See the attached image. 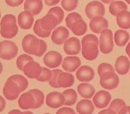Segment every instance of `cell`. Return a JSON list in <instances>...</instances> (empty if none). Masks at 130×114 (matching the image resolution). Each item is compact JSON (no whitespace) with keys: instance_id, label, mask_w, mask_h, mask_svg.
Wrapping results in <instances>:
<instances>
[{"instance_id":"obj_51","label":"cell","mask_w":130,"mask_h":114,"mask_svg":"<svg viewBox=\"0 0 130 114\" xmlns=\"http://www.w3.org/2000/svg\"><path fill=\"white\" fill-rule=\"evenodd\" d=\"M125 1H126V2L127 3V4H129V5H130V0H125Z\"/></svg>"},{"instance_id":"obj_12","label":"cell","mask_w":130,"mask_h":114,"mask_svg":"<svg viewBox=\"0 0 130 114\" xmlns=\"http://www.w3.org/2000/svg\"><path fill=\"white\" fill-rule=\"evenodd\" d=\"M62 56L56 51H49L44 56V63L49 68H57L62 62Z\"/></svg>"},{"instance_id":"obj_45","label":"cell","mask_w":130,"mask_h":114,"mask_svg":"<svg viewBox=\"0 0 130 114\" xmlns=\"http://www.w3.org/2000/svg\"><path fill=\"white\" fill-rule=\"evenodd\" d=\"M98 114H117L115 111H113L112 110H110V109H105V110H101V111L99 112Z\"/></svg>"},{"instance_id":"obj_33","label":"cell","mask_w":130,"mask_h":114,"mask_svg":"<svg viewBox=\"0 0 130 114\" xmlns=\"http://www.w3.org/2000/svg\"><path fill=\"white\" fill-rule=\"evenodd\" d=\"M33 58L31 57L30 55H29L28 54H21L19 56L18 58H17V61H16V65H17V68H18L20 71H23V68L26 64L28 63L29 62L32 61Z\"/></svg>"},{"instance_id":"obj_54","label":"cell","mask_w":130,"mask_h":114,"mask_svg":"<svg viewBox=\"0 0 130 114\" xmlns=\"http://www.w3.org/2000/svg\"><path fill=\"white\" fill-rule=\"evenodd\" d=\"M45 114H50V113H45Z\"/></svg>"},{"instance_id":"obj_31","label":"cell","mask_w":130,"mask_h":114,"mask_svg":"<svg viewBox=\"0 0 130 114\" xmlns=\"http://www.w3.org/2000/svg\"><path fill=\"white\" fill-rule=\"evenodd\" d=\"M8 79L13 81L15 84H17L19 87L21 88L22 92H24V91L27 89V87H29V82H28V79L25 78L24 76H22V75H13V76L9 77Z\"/></svg>"},{"instance_id":"obj_16","label":"cell","mask_w":130,"mask_h":114,"mask_svg":"<svg viewBox=\"0 0 130 114\" xmlns=\"http://www.w3.org/2000/svg\"><path fill=\"white\" fill-rule=\"evenodd\" d=\"M90 29L95 34H101L102 31L109 28V22L103 16H95L91 19L89 23Z\"/></svg>"},{"instance_id":"obj_47","label":"cell","mask_w":130,"mask_h":114,"mask_svg":"<svg viewBox=\"0 0 130 114\" xmlns=\"http://www.w3.org/2000/svg\"><path fill=\"white\" fill-rule=\"evenodd\" d=\"M126 53L127 54L128 57H129L130 59V42L127 44V45H126Z\"/></svg>"},{"instance_id":"obj_9","label":"cell","mask_w":130,"mask_h":114,"mask_svg":"<svg viewBox=\"0 0 130 114\" xmlns=\"http://www.w3.org/2000/svg\"><path fill=\"white\" fill-rule=\"evenodd\" d=\"M3 93H4V95L6 99L10 100V101H13L19 97L20 94L22 93V90L17 86V84H15L13 81L7 78L4 86V88H3Z\"/></svg>"},{"instance_id":"obj_6","label":"cell","mask_w":130,"mask_h":114,"mask_svg":"<svg viewBox=\"0 0 130 114\" xmlns=\"http://www.w3.org/2000/svg\"><path fill=\"white\" fill-rule=\"evenodd\" d=\"M18 54V46L10 40L0 42V58L3 60H12Z\"/></svg>"},{"instance_id":"obj_23","label":"cell","mask_w":130,"mask_h":114,"mask_svg":"<svg viewBox=\"0 0 130 114\" xmlns=\"http://www.w3.org/2000/svg\"><path fill=\"white\" fill-rule=\"evenodd\" d=\"M42 9H43L42 0H25L24 2V10L30 12L33 15L39 14Z\"/></svg>"},{"instance_id":"obj_49","label":"cell","mask_w":130,"mask_h":114,"mask_svg":"<svg viewBox=\"0 0 130 114\" xmlns=\"http://www.w3.org/2000/svg\"><path fill=\"white\" fill-rule=\"evenodd\" d=\"M2 71H3V64H2V62H0V74L2 73Z\"/></svg>"},{"instance_id":"obj_8","label":"cell","mask_w":130,"mask_h":114,"mask_svg":"<svg viewBox=\"0 0 130 114\" xmlns=\"http://www.w3.org/2000/svg\"><path fill=\"white\" fill-rule=\"evenodd\" d=\"M85 12L87 16L91 20L95 16H103L105 13V8L103 3L100 1H92L87 5Z\"/></svg>"},{"instance_id":"obj_40","label":"cell","mask_w":130,"mask_h":114,"mask_svg":"<svg viewBox=\"0 0 130 114\" xmlns=\"http://www.w3.org/2000/svg\"><path fill=\"white\" fill-rule=\"evenodd\" d=\"M6 3V5L11 7H16V6H19L23 3L24 0H5Z\"/></svg>"},{"instance_id":"obj_24","label":"cell","mask_w":130,"mask_h":114,"mask_svg":"<svg viewBox=\"0 0 130 114\" xmlns=\"http://www.w3.org/2000/svg\"><path fill=\"white\" fill-rule=\"evenodd\" d=\"M94 110V104L92 101L85 99L79 101L77 104V111L78 114H92Z\"/></svg>"},{"instance_id":"obj_25","label":"cell","mask_w":130,"mask_h":114,"mask_svg":"<svg viewBox=\"0 0 130 114\" xmlns=\"http://www.w3.org/2000/svg\"><path fill=\"white\" fill-rule=\"evenodd\" d=\"M116 22L120 29H130V12H128L127 10L121 11L116 16Z\"/></svg>"},{"instance_id":"obj_17","label":"cell","mask_w":130,"mask_h":114,"mask_svg":"<svg viewBox=\"0 0 130 114\" xmlns=\"http://www.w3.org/2000/svg\"><path fill=\"white\" fill-rule=\"evenodd\" d=\"M42 71V67L38 62L35 61H30L23 68V73L25 76H27L29 78H35L38 79V77L40 76V73Z\"/></svg>"},{"instance_id":"obj_3","label":"cell","mask_w":130,"mask_h":114,"mask_svg":"<svg viewBox=\"0 0 130 114\" xmlns=\"http://www.w3.org/2000/svg\"><path fill=\"white\" fill-rule=\"evenodd\" d=\"M99 39L93 34H87L82 38V55L87 61H94L99 54Z\"/></svg>"},{"instance_id":"obj_14","label":"cell","mask_w":130,"mask_h":114,"mask_svg":"<svg viewBox=\"0 0 130 114\" xmlns=\"http://www.w3.org/2000/svg\"><path fill=\"white\" fill-rule=\"evenodd\" d=\"M80 64H81V61H80L79 57L76 55L67 56L63 59L62 62H61L62 69L65 71H68V72L71 73L73 72V71H76L80 67Z\"/></svg>"},{"instance_id":"obj_53","label":"cell","mask_w":130,"mask_h":114,"mask_svg":"<svg viewBox=\"0 0 130 114\" xmlns=\"http://www.w3.org/2000/svg\"><path fill=\"white\" fill-rule=\"evenodd\" d=\"M0 18H1V12H0Z\"/></svg>"},{"instance_id":"obj_44","label":"cell","mask_w":130,"mask_h":114,"mask_svg":"<svg viewBox=\"0 0 130 114\" xmlns=\"http://www.w3.org/2000/svg\"><path fill=\"white\" fill-rule=\"evenodd\" d=\"M118 114H130V106L123 107Z\"/></svg>"},{"instance_id":"obj_19","label":"cell","mask_w":130,"mask_h":114,"mask_svg":"<svg viewBox=\"0 0 130 114\" xmlns=\"http://www.w3.org/2000/svg\"><path fill=\"white\" fill-rule=\"evenodd\" d=\"M76 77L81 82H89L94 78V71L90 66H80L76 71Z\"/></svg>"},{"instance_id":"obj_21","label":"cell","mask_w":130,"mask_h":114,"mask_svg":"<svg viewBox=\"0 0 130 114\" xmlns=\"http://www.w3.org/2000/svg\"><path fill=\"white\" fill-rule=\"evenodd\" d=\"M119 78L115 72L109 75V76L100 78V85L103 88L107 89V90L115 89L119 86Z\"/></svg>"},{"instance_id":"obj_32","label":"cell","mask_w":130,"mask_h":114,"mask_svg":"<svg viewBox=\"0 0 130 114\" xmlns=\"http://www.w3.org/2000/svg\"><path fill=\"white\" fill-rule=\"evenodd\" d=\"M114 69L112 67V65L106 62H103V63L100 64L99 67H98V74H99L100 78H103V77L109 76V75L114 73Z\"/></svg>"},{"instance_id":"obj_29","label":"cell","mask_w":130,"mask_h":114,"mask_svg":"<svg viewBox=\"0 0 130 114\" xmlns=\"http://www.w3.org/2000/svg\"><path fill=\"white\" fill-rule=\"evenodd\" d=\"M62 94L64 96V105L66 106H72L78 100V94L74 89H66L63 91Z\"/></svg>"},{"instance_id":"obj_15","label":"cell","mask_w":130,"mask_h":114,"mask_svg":"<svg viewBox=\"0 0 130 114\" xmlns=\"http://www.w3.org/2000/svg\"><path fill=\"white\" fill-rule=\"evenodd\" d=\"M45 103L47 106L53 109H57L64 104V96L62 93L51 92L45 98Z\"/></svg>"},{"instance_id":"obj_27","label":"cell","mask_w":130,"mask_h":114,"mask_svg":"<svg viewBox=\"0 0 130 114\" xmlns=\"http://www.w3.org/2000/svg\"><path fill=\"white\" fill-rule=\"evenodd\" d=\"M74 76L71 72H63V71H61L59 75V78H58L59 88L60 87L66 88V87H71L74 84Z\"/></svg>"},{"instance_id":"obj_11","label":"cell","mask_w":130,"mask_h":114,"mask_svg":"<svg viewBox=\"0 0 130 114\" xmlns=\"http://www.w3.org/2000/svg\"><path fill=\"white\" fill-rule=\"evenodd\" d=\"M80 41L78 38H68L65 43L63 44V50L68 55H77L79 54L81 50V45Z\"/></svg>"},{"instance_id":"obj_18","label":"cell","mask_w":130,"mask_h":114,"mask_svg":"<svg viewBox=\"0 0 130 114\" xmlns=\"http://www.w3.org/2000/svg\"><path fill=\"white\" fill-rule=\"evenodd\" d=\"M35 97L33 93L30 90L27 93H23L21 94L18 100V104L22 110H29V109H35Z\"/></svg>"},{"instance_id":"obj_36","label":"cell","mask_w":130,"mask_h":114,"mask_svg":"<svg viewBox=\"0 0 130 114\" xmlns=\"http://www.w3.org/2000/svg\"><path fill=\"white\" fill-rule=\"evenodd\" d=\"M126 106V103H125L123 100L121 99H115L110 103V106H109V109L112 110L113 111H115L116 113H119V110L123 108V107Z\"/></svg>"},{"instance_id":"obj_13","label":"cell","mask_w":130,"mask_h":114,"mask_svg":"<svg viewBox=\"0 0 130 114\" xmlns=\"http://www.w3.org/2000/svg\"><path fill=\"white\" fill-rule=\"evenodd\" d=\"M69 30L63 26H60L54 29L52 35H51V39L53 43L55 45H63L65 41L69 38Z\"/></svg>"},{"instance_id":"obj_38","label":"cell","mask_w":130,"mask_h":114,"mask_svg":"<svg viewBox=\"0 0 130 114\" xmlns=\"http://www.w3.org/2000/svg\"><path fill=\"white\" fill-rule=\"evenodd\" d=\"M53 75H52V78L49 80V85L51 87H54V88H59V85H58V78H59L60 73L61 72V70L56 69V70H53L52 71Z\"/></svg>"},{"instance_id":"obj_4","label":"cell","mask_w":130,"mask_h":114,"mask_svg":"<svg viewBox=\"0 0 130 114\" xmlns=\"http://www.w3.org/2000/svg\"><path fill=\"white\" fill-rule=\"evenodd\" d=\"M0 34L5 38H13L18 34V26L14 15L6 14L0 22Z\"/></svg>"},{"instance_id":"obj_1","label":"cell","mask_w":130,"mask_h":114,"mask_svg":"<svg viewBox=\"0 0 130 114\" xmlns=\"http://www.w3.org/2000/svg\"><path fill=\"white\" fill-rule=\"evenodd\" d=\"M61 22L54 15L47 13L43 18L38 19L35 22V25L33 28L35 34L40 38H48L51 36V32L56 26L59 25Z\"/></svg>"},{"instance_id":"obj_10","label":"cell","mask_w":130,"mask_h":114,"mask_svg":"<svg viewBox=\"0 0 130 114\" xmlns=\"http://www.w3.org/2000/svg\"><path fill=\"white\" fill-rule=\"evenodd\" d=\"M111 100V95L106 90H101L97 92L93 97V103L98 109H103L107 107Z\"/></svg>"},{"instance_id":"obj_42","label":"cell","mask_w":130,"mask_h":114,"mask_svg":"<svg viewBox=\"0 0 130 114\" xmlns=\"http://www.w3.org/2000/svg\"><path fill=\"white\" fill-rule=\"evenodd\" d=\"M61 0H45V3L46 4V6H56Z\"/></svg>"},{"instance_id":"obj_39","label":"cell","mask_w":130,"mask_h":114,"mask_svg":"<svg viewBox=\"0 0 130 114\" xmlns=\"http://www.w3.org/2000/svg\"><path fill=\"white\" fill-rule=\"evenodd\" d=\"M50 13V14L54 15V16H55L56 18H57L58 20H59L60 22H62L63 17H64V12H63V10L61 9V7H58V6H56V7L51 8V9L49 10L48 13Z\"/></svg>"},{"instance_id":"obj_43","label":"cell","mask_w":130,"mask_h":114,"mask_svg":"<svg viewBox=\"0 0 130 114\" xmlns=\"http://www.w3.org/2000/svg\"><path fill=\"white\" fill-rule=\"evenodd\" d=\"M6 100L4 99L3 96L0 95V112L3 111L6 108Z\"/></svg>"},{"instance_id":"obj_46","label":"cell","mask_w":130,"mask_h":114,"mask_svg":"<svg viewBox=\"0 0 130 114\" xmlns=\"http://www.w3.org/2000/svg\"><path fill=\"white\" fill-rule=\"evenodd\" d=\"M8 114H23V113L19 110H11V111L8 112Z\"/></svg>"},{"instance_id":"obj_41","label":"cell","mask_w":130,"mask_h":114,"mask_svg":"<svg viewBox=\"0 0 130 114\" xmlns=\"http://www.w3.org/2000/svg\"><path fill=\"white\" fill-rule=\"evenodd\" d=\"M73 112H74L73 109L70 108V107H62L57 110L56 114H71Z\"/></svg>"},{"instance_id":"obj_34","label":"cell","mask_w":130,"mask_h":114,"mask_svg":"<svg viewBox=\"0 0 130 114\" xmlns=\"http://www.w3.org/2000/svg\"><path fill=\"white\" fill-rule=\"evenodd\" d=\"M30 91L33 93L35 97V102H36V103H35V109H38L39 107H41L44 103V100H45V95L42 93V91L39 90V89H31Z\"/></svg>"},{"instance_id":"obj_7","label":"cell","mask_w":130,"mask_h":114,"mask_svg":"<svg viewBox=\"0 0 130 114\" xmlns=\"http://www.w3.org/2000/svg\"><path fill=\"white\" fill-rule=\"evenodd\" d=\"M99 42H100L99 44L100 51L103 54H110L113 50V46H114L112 31L109 29H106L103 31H102Z\"/></svg>"},{"instance_id":"obj_37","label":"cell","mask_w":130,"mask_h":114,"mask_svg":"<svg viewBox=\"0 0 130 114\" xmlns=\"http://www.w3.org/2000/svg\"><path fill=\"white\" fill-rule=\"evenodd\" d=\"M52 75H53L52 71H50L48 68L42 67L40 76L38 77V78L37 80H38V81H40V82H47L52 78Z\"/></svg>"},{"instance_id":"obj_52","label":"cell","mask_w":130,"mask_h":114,"mask_svg":"<svg viewBox=\"0 0 130 114\" xmlns=\"http://www.w3.org/2000/svg\"><path fill=\"white\" fill-rule=\"evenodd\" d=\"M71 114H78V113H75V112H73V113H71Z\"/></svg>"},{"instance_id":"obj_5","label":"cell","mask_w":130,"mask_h":114,"mask_svg":"<svg viewBox=\"0 0 130 114\" xmlns=\"http://www.w3.org/2000/svg\"><path fill=\"white\" fill-rule=\"evenodd\" d=\"M66 26L76 36H83L87 30V25L82 16L78 13H71L66 17Z\"/></svg>"},{"instance_id":"obj_20","label":"cell","mask_w":130,"mask_h":114,"mask_svg":"<svg viewBox=\"0 0 130 114\" xmlns=\"http://www.w3.org/2000/svg\"><path fill=\"white\" fill-rule=\"evenodd\" d=\"M34 23V15L29 11H25L19 14L18 24L22 29H29Z\"/></svg>"},{"instance_id":"obj_22","label":"cell","mask_w":130,"mask_h":114,"mask_svg":"<svg viewBox=\"0 0 130 114\" xmlns=\"http://www.w3.org/2000/svg\"><path fill=\"white\" fill-rule=\"evenodd\" d=\"M130 61L125 55H121L118 57L115 62V70L119 74L126 75L129 71Z\"/></svg>"},{"instance_id":"obj_26","label":"cell","mask_w":130,"mask_h":114,"mask_svg":"<svg viewBox=\"0 0 130 114\" xmlns=\"http://www.w3.org/2000/svg\"><path fill=\"white\" fill-rule=\"evenodd\" d=\"M78 93L81 97L85 99H90L94 96L95 89L88 83H82L78 86Z\"/></svg>"},{"instance_id":"obj_28","label":"cell","mask_w":130,"mask_h":114,"mask_svg":"<svg viewBox=\"0 0 130 114\" xmlns=\"http://www.w3.org/2000/svg\"><path fill=\"white\" fill-rule=\"evenodd\" d=\"M129 33L125 29H119L115 32L114 35V40L115 43L119 46H124L127 44V42L129 41Z\"/></svg>"},{"instance_id":"obj_30","label":"cell","mask_w":130,"mask_h":114,"mask_svg":"<svg viewBox=\"0 0 130 114\" xmlns=\"http://www.w3.org/2000/svg\"><path fill=\"white\" fill-rule=\"evenodd\" d=\"M127 10V5L122 1H114L110 5L109 11L114 16H117L121 11Z\"/></svg>"},{"instance_id":"obj_35","label":"cell","mask_w":130,"mask_h":114,"mask_svg":"<svg viewBox=\"0 0 130 114\" xmlns=\"http://www.w3.org/2000/svg\"><path fill=\"white\" fill-rule=\"evenodd\" d=\"M78 0H61V6L65 11L71 12L77 8Z\"/></svg>"},{"instance_id":"obj_48","label":"cell","mask_w":130,"mask_h":114,"mask_svg":"<svg viewBox=\"0 0 130 114\" xmlns=\"http://www.w3.org/2000/svg\"><path fill=\"white\" fill-rule=\"evenodd\" d=\"M102 2L104 3V4H111L112 2H114L115 0H101Z\"/></svg>"},{"instance_id":"obj_2","label":"cell","mask_w":130,"mask_h":114,"mask_svg":"<svg viewBox=\"0 0 130 114\" xmlns=\"http://www.w3.org/2000/svg\"><path fill=\"white\" fill-rule=\"evenodd\" d=\"M22 48L28 54H33L40 57L45 53L47 45L44 40L37 38L34 35H26L22 39Z\"/></svg>"},{"instance_id":"obj_50","label":"cell","mask_w":130,"mask_h":114,"mask_svg":"<svg viewBox=\"0 0 130 114\" xmlns=\"http://www.w3.org/2000/svg\"><path fill=\"white\" fill-rule=\"evenodd\" d=\"M22 113L23 114H33V112L29 111V110H26V111H23Z\"/></svg>"}]
</instances>
